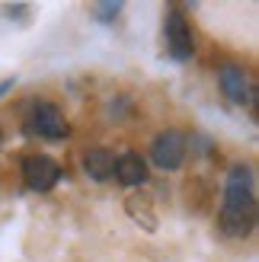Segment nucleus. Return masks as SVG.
<instances>
[{"label":"nucleus","mask_w":259,"mask_h":262,"mask_svg":"<svg viewBox=\"0 0 259 262\" xmlns=\"http://www.w3.org/2000/svg\"><path fill=\"white\" fill-rule=\"evenodd\" d=\"M26 128L32 135L45 138V141H64L71 135V125L64 119V112L48 99H32L29 109H26Z\"/></svg>","instance_id":"obj_2"},{"label":"nucleus","mask_w":259,"mask_h":262,"mask_svg":"<svg viewBox=\"0 0 259 262\" xmlns=\"http://www.w3.org/2000/svg\"><path fill=\"white\" fill-rule=\"evenodd\" d=\"M112 169H115V154L109 147H87L83 150V173L93 182L112 179Z\"/></svg>","instance_id":"obj_8"},{"label":"nucleus","mask_w":259,"mask_h":262,"mask_svg":"<svg viewBox=\"0 0 259 262\" xmlns=\"http://www.w3.org/2000/svg\"><path fill=\"white\" fill-rule=\"evenodd\" d=\"M147 211H150V199H147V195H132V199H128V214H132L144 230H154V227H157V217H150Z\"/></svg>","instance_id":"obj_9"},{"label":"nucleus","mask_w":259,"mask_h":262,"mask_svg":"<svg viewBox=\"0 0 259 262\" xmlns=\"http://www.w3.org/2000/svg\"><path fill=\"white\" fill-rule=\"evenodd\" d=\"M112 176L122 182V186H144L147 182V160L135 150H128L122 157H115V169Z\"/></svg>","instance_id":"obj_7"},{"label":"nucleus","mask_w":259,"mask_h":262,"mask_svg":"<svg viewBox=\"0 0 259 262\" xmlns=\"http://www.w3.org/2000/svg\"><path fill=\"white\" fill-rule=\"evenodd\" d=\"M163 35H166V48H170V55L176 61H189L196 55V38H192V26L186 19L183 10H170L163 19Z\"/></svg>","instance_id":"obj_4"},{"label":"nucleus","mask_w":259,"mask_h":262,"mask_svg":"<svg viewBox=\"0 0 259 262\" xmlns=\"http://www.w3.org/2000/svg\"><path fill=\"white\" fill-rule=\"evenodd\" d=\"M218 83H221V93L234 102V106H250L253 99V83H250V71L237 61H224L218 68Z\"/></svg>","instance_id":"obj_5"},{"label":"nucleus","mask_w":259,"mask_h":262,"mask_svg":"<svg viewBox=\"0 0 259 262\" xmlns=\"http://www.w3.org/2000/svg\"><path fill=\"white\" fill-rule=\"evenodd\" d=\"M221 230L227 237H247L256 224V179L247 163H234L224 182V202H221Z\"/></svg>","instance_id":"obj_1"},{"label":"nucleus","mask_w":259,"mask_h":262,"mask_svg":"<svg viewBox=\"0 0 259 262\" xmlns=\"http://www.w3.org/2000/svg\"><path fill=\"white\" fill-rule=\"evenodd\" d=\"M186 154H189V141H186L183 131H176V128L160 131L150 144V163L157 169H163V173H176V169L186 163Z\"/></svg>","instance_id":"obj_3"},{"label":"nucleus","mask_w":259,"mask_h":262,"mask_svg":"<svg viewBox=\"0 0 259 262\" xmlns=\"http://www.w3.org/2000/svg\"><path fill=\"white\" fill-rule=\"evenodd\" d=\"M61 166L51 160V157L45 154H29V157H23V179H26V186L35 189V192H48V189H55L58 182H61Z\"/></svg>","instance_id":"obj_6"},{"label":"nucleus","mask_w":259,"mask_h":262,"mask_svg":"<svg viewBox=\"0 0 259 262\" xmlns=\"http://www.w3.org/2000/svg\"><path fill=\"white\" fill-rule=\"evenodd\" d=\"M119 10H122V4H115V7H102V10H96V16H99V19H109V16H115Z\"/></svg>","instance_id":"obj_10"}]
</instances>
